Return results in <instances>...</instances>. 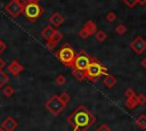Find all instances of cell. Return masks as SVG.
<instances>
[{
	"instance_id": "8d00e7d4",
	"label": "cell",
	"mask_w": 146,
	"mask_h": 131,
	"mask_svg": "<svg viewBox=\"0 0 146 131\" xmlns=\"http://www.w3.org/2000/svg\"><path fill=\"white\" fill-rule=\"evenodd\" d=\"M0 7H1V5H0Z\"/></svg>"
},
{
	"instance_id": "44dd1931",
	"label": "cell",
	"mask_w": 146,
	"mask_h": 131,
	"mask_svg": "<svg viewBox=\"0 0 146 131\" xmlns=\"http://www.w3.org/2000/svg\"><path fill=\"white\" fill-rule=\"evenodd\" d=\"M115 31H116V33H117L119 35H123V34L127 32V27H125V25H123V24H119V25L115 27Z\"/></svg>"
},
{
	"instance_id": "83f0119b",
	"label": "cell",
	"mask_w": 146,
	"mask_h": 131,
	"mask_svg": "<svg viewBox=\"0 0 146 131\" xmlns=\"http://www.w3.org/2000/svg\"><path fill=\"white\" fill-rule=\"evenodd\" d=\"M124 95H125L127 98H130V97H135V96H136L135 90H133L132 88H128V89L124 91Z\"/></svg>"
},
{
	"instance_id": "2e32d148",
	"label": "cell",
	"mask_w": 146,
	"mask_h": 131,
	"mask_svg": "<svg viewBox=\"0 0 146 131\" xmlns=\"http://www.w3.org/2000/svg\"><path fill=\"white\" fill-rule=\"evenodd\" d=\"M103 83L105 84V87H107V88H112V87H114V85L116 84V79H115L113 75L107 74V75L105 76V79L103 80Z\"/></svg>"
},
{
	"instance_id": "9a60e30c",
	"label": "cell",
	"mask_w": 146,
	"mask_h": 131,
	"mask_svg": "<svg viewBox=\"0 0 146 131\" xmlns=\"http://www.w3.org/2000/svg\"><path fill=\"white\" fill-rule=\"evenodd\" d=\"M125 107L129 108V109H135L139 104H138V99H137V96L135 97H130V98H127L125 99Z\"/></svg>"
},
{
	"instance_id": "8992f818",
	"label": "cell",
	"mask_w": 146,
	"mask_h": 131,
	"mask_svg": "<svg viewBox=\"0 0 146 131\" xmlns=\"http://www.w3.org/2000/svg\"><path fill=\"white\" fill-rule=\"evenodd\" d=\"M92 57H90L88 54H86L84 51H80V52H78L76 54V56H75V59H74V62H73V65H72V68L73 69H79V71H82V72H84L88 67H89V65H90V63L92 62Z\"/></svg>"
},
{
	"instance_id": "5b68a950",
	"label": "cell",
	"mask_w": 146,
	"mask_h": 131,
	"mask_svg": "<svg viewBox=\"0 0 146 131\" xmlns=\"http://www.w3.org/2000/svg\"><path fill=\"white\" fill-rule=\"evenodd\" d=\"M43 7H41L39 3H33V2H26L25 7H24V16L27 21H30L31 23L35 22L36 19H39V17L43 14Z\"/></svg>"
},
{
	"instance_id": "f1b7e54d",
	"label": "cell",
	"mask_w": 146,
	"mask_h": 131,
	"mask_svg": "<svg viewBox=\"0 0 146 131\" xmlns=\"http://www.w3.org/2000/svg\"><path fill=\"white\" fill-rule=\"evenodd\" d=\"M96 131H112V130H111V128H110L107 124H105V123H104V124H102V125H100Z\"/></svg>"
},
{
	"instance_id": "30bf717a",
	"label": "cell",
	"mask_w": 146,
	"mask_h": 131,
	"mask_svg": "<svg viewBox=\"0 0 146 131\" xmlns=\"http://www.w3.org/2000/svg\"><path fill=\"white\" fill-rule=\"evenodd\" d=\"M7 69H8V72L11 73L13 75H18L19 73L23 72L24 68H23L22 64H21L18 60H13V62L7 66Z\"/></svg>"
},
{
	"instance_id": "4fadbf2b",
	"label": "cell",
	"mask_w": 146,
	"mask_h": 131,
	"mask_svg": "<svg viewBox=\"0 0 146 131\" xmlns=\"http://www.w3.org/2000/svg\"><path fill=\"white\" fill-rule=\"evenodd\" d=\"M49 22H50V24H51L52 26L58 27V26H60V25L64 23V17H63L59 13H54V14L49 17Z\"/></svg>"
},
{
	"instance_id": "f546056e",
	"label": "cell",
	"mask_w": 146,
	"mask_h": 131,
	"mask_svg": "<svg viewBox=\"0 0 146 131\" xmlns=\"http://www.w3.org/2000/svg\"><path fill=\"white\" fill-rule=\"evenodd\" d=\"M59 96H60V98H62L65 103H68V101H70V96H68L67 92H62Z\"/></svg>"
},
{
	"instance_id": "9c48e42d",
	"label": "cell",
	"mask_w": 146,
	"mask_h": 131,
	"mask_svg": "<svg viewBox=\"0 0 146 131\" xmlns=\"http://www.w3.org/2000/svg\"><path fill=\"white\" fill-rule=\"evenodd\" d=\"M62 39H63V34H62L59 31H56V33L51 36V39H50V40H48V41L46 42L47 48H48L49 50L55 49V48L57 47V44L62 41Z\"/></svg>"
},
{
	"instance_id": "4dcf8cb0",
	"label": "cell",
	"mask_w": 146,
	"mask_h": 131,
	"mask_svg": "<svg viewBox=\"0 0 146 131\" xmlns=\"http://www.w3.org/2000/svg\"><path fill=\"white\" fill-rule=\"evenodd\" d=\"M6 50V43L3 41H0V54H2Z\"/></svg>"
},
{
	"instance_id": "e0dca14e",
	"label": "cell",
	"mask_w": 146,
	"mask_h": 131,
	"mask_svg": "<svg viewBox=\"0 0 146 131\" xmlns=\"http://www.w3.org/2000/svg\"><path fill=\"white\" fill-rule=\"evenodd\" d=\"M135 123H136V125H137L139 129H146V115H145V114L139 115V116L135 120Z\"/></svg>"
},
{
	"instance_id": "ffe728a7",
	"label": "cell",
	"mask_w": 146,
	"mask_h": 131,
	"mask_svg": "<svg viewBox=\"0 0 146 131\" xmlns=\"http://www.w3.org/2000/svg\"><path fill=\"white\" fill-rule=\"evenodd\" d=\"M73 75H74V77H75L78 81H82V80L86 79V76H84V72L79 71V69H73Z\"/></svg>"
},
{
	"instance_id": "7402d4cb",
	"label": "cell",
	"mask_w": 146,
	"mask_h": 131,
	"mask_svg": "<svg viewBox=\"0 0 146 131\" xmlns=\"http://www.w3.org/2000/svg\"><path fill=\"white\" fill-rule=\"evenodd\" d=\"M14 88L13 87H10V85H7L5 89H3V95L6 96V97H10V96H13L14 95Z\"/></svg>"
},
{
	"instance_id": "4316f807",
	"label": "cell",
	"mask_w": 146,
	"mask_h": 131,
	"mask_svg": "<svg viewBox=\"0 0 146 131\" xmlns=\"http://www.w3.org/2000/svg\"><path fill=\"white\" fill-rule=\"evenodd\" d=\"M79 36H80L81 39H83V40H86V39H87V38L89 36V33L87 32V30H84V28L82 27V28H81V30L79 31Z\"/></svg>"
},
{
	"instance_id": "d590c367",
	"label": "cell",
	"mask_w": 146,
	"mask_h": 131,
	"mask_svg": "<svg viewBox=\"0 0 146 131\" xmlns=\"http://www.w3.org/2000/svg\"><path fill=\"white\" fill-rule=\"evenodd\" d=\"M0 131H6V130H5V129H3L2 126H0Z\"/></svg>"
},
{
	"instance_id": "5bb4252c",
	"label": "cell",
	"mask_w": 146,
	"mask_h": 131,
	"mask_svg": "<svg viewBox=\"0 0 146 131\" xmlns=\"http://www.w3.org/2000/svg\"><path fill=\"white\" fill-rule=\"evenodd\" d=\"M83 28L87 30V32L89 33V35H94V34L97 33V26H96V24L94 23V21H91V19H89V21H87V22L84 23Z\"/></svg>"
},
{
	"instance_id": "6da1fadb",
	"label": "cell",
	"mask_w": 146,
	"mask_h": 131,
	"mask_svg": "<svg viewBox=\"0 0 146 131\" xmlns=\"http://www.w3.org/2000/svg\"><path fill=\"white\" fill-rule=\"evenodd\" d=\"M66 120L73 128V131H87L96 122V116L86 106L80 105L67 116Z\"/></svg>"
},
{
	"instance_id": "d6a6232c",
	"label": "cell",
	"mask_w": 146,
	"mask_h": 131,
	"mask_svg": "<svg viewBox=\"0 0 146 131\" xmlns=\"http://www.w3.org/2000/svg\"><path fill=\"white\" fill-rule=\"evenodd\" d=\"M140 65H141L144 68H146V57H144V58L141 59V62H140Z\"/></svg>"
},
{
	"instance_id": "3957f363",
	"label": "cell",
	"mask_w": 146,
	"mask_h": 131,
	"mask_svg": "<svg viewBox=\"0 0 146 131\" xmlns=\"http://www.w3.org/2000/svg\"><path fill=\"white\" fill-rule=\"evenodd\" d=\"M67 103H65L59 95H54L51 96L44 104V107L48 109V112H50V114L57 116L59 114H62L65 108H66Z\"/></svg>"
},
{
	"instance_id": "7c38bea8",
	"label": "cell",
	"mask_w": 146,
	"mask_h": 131,
	"mask_svg": "<svg viewBox=\"0 0 146 131\" xmlns=\"http://www.w3.org/2000/svg\"><path fill=\"white\" fill-rule=\"evenodd\" d=\"M56 31H57V30H55V27H54L52 25H47V26H44V27L42 28V31H41V36H42L46 41H48V40H50L51 36L56 33Z\"/></svg>"
},
{
	"instance_id": "1f68e13d",
	"label": "cell",
	"mask_w": 146,
	"mask_h": 131,
	"mask_svg": "<svg viewBox=\"0 0 146 131\" xmlns=\"http://www.w3.org/2000/svg\"><path fill=\"white\" fill-rule=\"evenodd\" d=\"M5 66H6V63H5V60H3V59L0 57V69H2Z\"/></svg>"
},
{
	"instance_id": "8fae6325",
	"label": "cell",
	"mask_w": 146,
	"mask_h": 131,
	"mask_svg": "<svg viewBox=\"0 0 146 131\" xmlns=\"http://www.w3.org/2000/svg\"><path fill=\"white\" fill-rule=\"evenodd\" d=\"M17 121L15 120V118H13V117H7L3 122H2V124H1V126L6 130V131H14L16 128H17Z\"/></svg>"
},
{
	"instance_id": "cb8c5ba5",
	"label": "cell",
	"mask_w": 146,
	"mask_h": 131,
	"mask_svg": "<svg viewBox=\"0 0 146 131\" xmlns=\"http://www.w3.org/2000/svg\"><path fill=\"white\" fill-rule=\"evenodd\" d=\"M115 19H116V15H115L114 11H108V13L106 14V21H107V22L112 23V22H114Z\"/></svg>"
},
{
	"instance_id": "74e56055",
	"label": "cell",
	"mask_w": 146,
	"mask_h": 131,
	"mask_svg": "<svg viewBox=\"0 0 146 131\" xmlns=\"http://www.w3.org/2000/svg\"><path fill=\"white\" fill-rule=\"evenodd\" d=\"M0 41H1V40H0Z\"/></svg>"
},
{
	"instance_id": "836d02e7",
	"label": "cell",
	"mask_w": 146,
	"mask_h": 131,
	"mask_svg": "<svg viewBox=\"0 0 146 131\" xmlns=\"http://www.w3.org/2000/svg\"><path fill=\"white\" fill-rule=\"evenodd\" d=\"M41 0H26V2H33V3H39Z\"/></svg>"
},
{
	"instance_id": "d4e9b609",
	"label": "cell",
	"mask_w": 146,
	"mask_h": 131,
	"mask_svg": "<svg viewBox=\"0 0 146 131\" xmlns=\"http://www.w3.org/2000/svg\"><path fill=\"white\" fill-rule=\"evenodd\" d=\"M137 99H138V104L139 105H145L146 104V96L144 93L137 95Z\"/></svg>"
},
{
	"instance_id": "52a82bcc",
	"label": "cell",
	"mask_w": 146,
	"mask_h": 131,
	"mask_svg": "<svg viewBox=\"0 0 146 131\" xmlns=\"http://www.w3.org/2000/svg\"><path fill=\"white\" fill-rule=\"evenodd\" d=\"M26 0H11L5 6V10L8 15H10L13 18H17L23 11L25 7Z\"/></svg>"
},
{
	"instance_id": "277c9868",
	"label": "cell",
	"mask_w": 146,
	"mask_h": 131,
	"mask_svg": "<svg viewBox=\"0 0 146 131\" xmlns=\"http://www.w3.org/2000/svg\"><path fill=\"white\" fill-rule=\"evenodd\" d=\"M75 56H76V54L70 44H63L62 48L56 52V57L67 67H72Z\"/></svg>"
},
{
	"instance_id": "d6986e66",
	"label": "cell",
	"mask_w": 146,
	"mask_h": 131,
	"mask_svg": "<svg viewBox=\"0 0 146 131\" xmlns=\"http://www.w3.org/2000/svg\"><path fill=\"white\" fill-rule=\"evenodd\" d=\"M95 35H96V39H97L98 42H104L107 39V35L104 31H97V33Z\"/></svg>"
},
{
	"instance_id": "e575fe53",
	"label": "cell",
	"mask_w": 146,
	"mask_h": 131,
	"mask_svg": "<svg viewBox=\"0 0 146 131\" xmlns=\"http://www.w3.org/2000/svg\"><path fill=\"white\" fill-rule=\"evenodd\" d=\"M138 3L140 6H144V5H146V0H138Z\"/></svg>"
},
{
	"instance_id": "7a4b0ae2",
	"label": "cell",
	"mask_w": 146,
	"mask_h": 131,
	"mask_svg": "<svg viewBox=\"0 0 146 131\" xmlns=\"http://www.w3.org/2000/svg\"><path fill=\"white\" fill-rule=\"evenodd\" d=\"M102 75H107V68L103 66L97 59H92L89 67L84 71V76L91 82H96Z\"/></svg>"
},
{
	"instance_id": "ba28073f",
	"label": "cell",
	"mask_w": 146,
	"mask_h": 131,
	"mask_svg": "<svg viewBox=\"0 0 146 131\" xmlns=\"http://www.w3.org/2000/svg\"><path fill=\"white\" fill-rule=\"evenodd\" d=\"M130 48L137 54V55H141L145 50H146V41L144 40V38H141L140 35H137L130 43Z\"/></svg>"
},
{
	"instance_id": "603a6c76",
	"label": "cell",
	"mask_w": 146,
	"mask_h": 131,
	"mask_svg": "<svg viewBox=\"0 0 146 131\" xmlns=\"http://www.w3.org/2000/svg\"><path fill=\"white\" fill-rule=\"evenodd\" d=\"M55 82L57 85H64L65 82H66V77L64 75H58L56 79H55Z\"/></svg>"
},
{
	"instance_id": "484cf974",
	"label": "cell",
	"mask_w": 146,
	"mask_h": 131,
	"mask_svg": "<svg viewBox=\"0 0 146 131\" xmlns=\"http://www.w3.org/2000/svg\"><path fill=\"white\" fill-rule=\"evenodd\" d=\"M129 8H133L137 3H138V0H122Z\"/></svg>"
},
{
	"instance_id": "ac0fdd59",
	"label": "cell",
	"mask_w": 146,
	"mask_h": 131,
	"mask_svg": "<svg viewBox=\"0 0 146 131\" xmlns=\"http://www.w3.org/2000/svg\"><path fill=\"white\" fill-rule=\"evenodd\" d=\"M8 81H9V76H8L2 69H0V89H1Z\"/></svg>"
}]
</instances>
